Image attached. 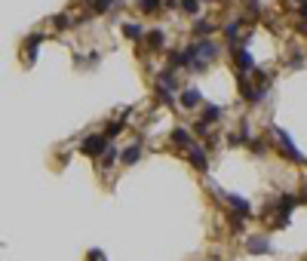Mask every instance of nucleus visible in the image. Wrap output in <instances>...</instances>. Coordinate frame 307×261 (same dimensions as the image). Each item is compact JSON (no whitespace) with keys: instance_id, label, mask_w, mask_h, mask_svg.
I'll use <instances>...</instances> for the list:
<instances>
[{"instance_id":"0eeeda50","label":"nucleus","mask_w":307,"mask_h":261,"mask_svg":"<svg viewBox=\"0 0 307 261\" xmlns=\"http://www.w3.org/2000/svg\"><path fill=\"white\" fill-rule=\"evenodd\" d=\"M43 40H46V34H40V31H37V34H31V37L25 40V62H28V65H34L37 49H40V43H43Z\"/></svg>"},{"instance_id":"a211bd4d","label":"nucleus","mask_w":307,"mask_h":261,"mask_svg":"<svg viewBox=\"0 0 307 261\" xmlns=\"http://www.w3.org/2000/svg\"><path fill=\"white\" fill-rule=\"evenodd\" d=\"M178 6H181L185 15H200V0H181Z\"/></svg>"},{"instance_id":"1a4fd4ad","label":"nucleus","mask_w":307,"mask_h":261,"mask_svg":"<svg viewBox=\"0 0 307 261\" xmlns=\"http://www.w3.org/2000/svg\"><path fill=\"white\" fill-rule=\"evenodd\" d=\"M231 49H234V46H231ZM234 65H237V71H240V74H246V71H252V65H255V62H252V55H249L246 49H234Z\"/></svg>"},{"instance_id":"aec40b11","label":"nucleus","mask_w":307,"mask_h":261,"mask_svg":"<svg viewBox=\"0 0 307 261\" xmlns=\"http://www.w3.org/2000/svg\"><path fill=\"white\" fill-rule=\"evenodd\" d=\"M52 25H55L58 31H65V28L71 25V18H68V12H58V15H52Z\"/></svg>"},{"instance_id":"f3484780","label":"nucleus","mask_w":307,"mask_h":261,"mask_svg":"<svg viewBox=\"0 0 307 261\" xmlns=\"http://www.w3.org/2000/svg\"><path fill=\"white\" fill-rule=\"evenodd\" d=\"M117 160H120V154H117L114 148H108V151L101 154V169H111V166H114Z\"/></svg>"},{"instance_id":"b1692460","label":"nucleus","mask_w":307,"mask_h":261,"mask_svg":"<svg viewBox=\"0 0 307 261\" xmlns=\"http://www.w3.org/2000/svg\"><path fill=\"white\" fill-rule=\"evenodd\" d=\"M301 15L307 18V0H301Z\"/></svg>"},{"instance_id":"ddd939ff","label":"nucleus","mask_w":307,"mask_h":261,"mask_svg":"<svg viewBox=\"0 0 307 261\" xmlns=\"http://www.w3.org/2000/svg\"><path fill=\"white\" fill-rule=\"evenodd\" d=\"M163 43H166V31H163V28L148 31V46H151V49H163Z\"/></svg>"},{"instance_id":"dca6fc26","label":"nucleus","mask_w":307,"mask_h":261,"mask_svg":"<svg viewBox=\"0 0 307 261\" xmlns=\"http://www.w3.org/2000/svg\"><path fill=\"white\" fill-rule=\"evenodd\" d=\"M203 120H206V123H218V120H221V108H218V105H206V108H203Z\"/></svg>"},{"instance_id":"6ab92c4d","label":"nucleus","mask_w":307,"mask_h":261,"mask_svg":"<svg viewBox=\"0 0 307 261\" xmlns=\"http://www.w3.org/2000/svg\"><path fill=\"white\" fill-rule=\"evenodd\" d=\"M135 6H138L145 15H151V12H157V9H160V0H135Z\"/></svg>"},{"instance_id":"9b49d317","label":"nucleus","mask_w":307,"mask_h":261,"mask_svg":"<svg viewBox=\"0 0 307 261\" xmlns=\"http://www.w3.org/2000/svg\"><path fill=\"white\" fill-rule=\"evenodd\" d=\"M169 138H172V145H178V148H191V145H194L191 129H181V126H178V129H172V135H169Z\"/></svg>"},{"instance_id":"5701e85b","label":"nucleus","mask_w":307,"mask_h":261,"mask_svg":"<svg viewBox=\"0 0 307 261\" xmlns=\"http://www.w3.org/2000/svg\"><path fill=\"white\" fill-rule=\"evenodd\" d=\"M89 258H92V261H105V252H101V249H92Z\"/></svg>"},{"instance_id":"9d476101","label":"nucleus","mask_w":307,"mask_h":261,"mask_svg":"<svg viewBox=\"0 0 307 261\" xmlns=\"http://www.w3.org/2000/svg\"><path fill=\"white\" fill-rule=\"evenodd\" d=\"M138 160H141V142L129 145V148H126V151L120 154V163H123V166H135Z\"/></svg>"},{"instance_id":"6e6552de","label":"nucleus","mask_w":307,"mask_h":261,"mask_svg":"<svg viewBox=\"0 0 307 261\" xmlns=\"http://www.w3.org/2000/svg\"><path fill=\"white\" fill-rule=\"evenodd\" d=\"M224 200L231 203V209H237V215H252V203L249 200H243V197H237V194H224Z\"/></svg>"},{"instance_id":"f03ea898","label":"nucleus","mask_w":307,"mask_h":261,"mask_svg":"<svg viewBox=\"0 0 307 261\" xmlns=\"http://www.w3.org/2000/svg\"><path fill=\"white\" fill-rule=\"evenodd\" d=\"M111 148V138L105 135V132H95V135H86L83 142H80V151L86 154V157H101L105 151Z\"/></svg>"},{"instance_id":"423d86ee","label":"nucleus","mask_w":307,"mask_h":261,"mask_svg":"<svg viewBox=\"0 0 307 261\" xmlns=\"http://www.w3.org/2000/svg\"><path fill=\"white\" fill-rule=\"evenodd\" d=\"M188 160H191V166L200 169V172L209 169V157H206V151H203L200 145H191V148H188Z\"/></svg>"},{"instance_id":"7ed1b4c3","label":"nucleus","mask_w":307,"mask_h":261,"mask_svg":"<svg viewBox=\"0 0 307 261\" xmlns=\"http://www.w3.org/2000/svg\"><path fill=\"white\" fill-rule=\"evenodd\" d=\"M194 49H197V58H194V62H206V65H209V62H215V58H218V52H221V49H218V43H215V40H209V37L197 40V43H194Z\"/></svg>"},{"instance_id":"2eb2a0df","label":"nucleus","mask_w":307,"mask_h":261,"mask_svg":"<svg viewBox=\"0 0 307 261\" xmlns=\"http://www.w3.org/2000/svg\"><path fill=\"white\" fill-rule=\"evenodd\" d=\"M240 25H243V18H237V22H228V25H224V37L231 40V46H234V43H240Z\"/></svg>"},{"instance_id":"39448f33","label":"nucleus","mask_w":307,"mask_h":261,"mask_svg":"<svg viewBox=\"0 0 307 261\" xmlns=\"http://www.w3.org/2000/svg\"><path fill=\"white\" fill-rule=\"evenodd\" d=\"M203 102V92L197 89V86H188V89H181V95H178V105L185 108V111H191V108H197Z\"/></svg>"},{"instance_id":"20e7f679","label":"nucleus","mask_w":307,"mask_h":261,"mask_svg":"<svg viewBox=\"0 0 307 261\" xmlns=\"http://www.w3.org/2000/svg\"><path fill=\"white\" fill-rule=\"evenodd\" d=\"M246 252H252V255H271V252H274V243H271L268 237H258V234H255V237L246 240Z\"/></svg>"},{"instance_id":"412c9836","label":"nucleus","mask_w":307,"mask_h":261,"mask_svg":"<svg viewBox=\"0 0 307 261\" xmlns=\"http://www.w3.org/2000/svg\"><path fill=\"white\" fill-rule=\"evenodd\" d=\"M120 132H123V120H117V123H108V126H105V135H108V138H114V135H120Z\"/></svg>"},{"instance_id":"f257e3e1","label":"nucleus","mask_w":307,"mask_h":261,"mask_svg":"<svg viewBox=\"0 0 307 261\" xmlns=\"http://www.w3.org/2000/svg\"><path fill=\"white\" fill-rule=\"evenodd\" d=\"M271 132H274V138H277V148H280V151H283V154H286L289 160H295V163H307V160H304V154H301V151L295 148V142H292V135H289L286 129L274 126Z\"/></svg>"},{"instance_id":"f8f14e48","label":"nucleus","mask_w":307,"mask_h":261,"mask_svg":"<svg viewBox=\"0 0 307 261\" xmlns=\"http://www.w3.org/2000/svg\"><path fill=\"white\" fill-rule=\"evenodd\" d=\"M123 37H126V40H141V37H148V34H145V28H141V25L126 22V25H123Z\"/></svg>"},{"instance_id":"4be33fe9","label":"nucleus","mask_w":307,"mask_h":261,"mask_svg":"<svg viewBox=\"0 0 307 261\" xmlns=\"http://www.w3.org/2000/svg\"><path fill=\"white\" fill-rule=\"evenodd\" d=\"M111 6H114V0H95V3H92V12H98V15H101V12H108Z\"/></svg>"},{"instance_id":"4468645a","label":"nucleus","mask_w":307,"mask_h":261,"mask_svg":"<svg viewBox=\"0 0 307 261\" xmlns=\"http://www.w3.org/2000/svg\"><path fill=\"white\" fill-rule=\"evenodd\" d=\"M212 31H215V25H212L209 18H197V22H194V37H209Z\"/></svg>"}]
</instances>
